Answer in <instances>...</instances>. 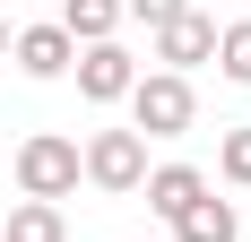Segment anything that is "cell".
<instances>
[{
	"mask_svg": "<svg viewBox=\"0 0 251 242\" xmlns=\"http://www.w3.org/2000/svg\"><path fill=\"white\" fill-rule=\"evenodd\" d=\"M156 61H165L174 78H191L200 61H217V18H208V9H182V18H165V26H156Z\"/></svg>",
	"mask_w": 251,
	"mask_h": 242,
	"instance_id": "cell-4",
	"label": "cell"
},
{
	"mask_svg": "<svg viewBox=\"0 0 251 242\" xmlns=\"http://www.w3.org/2000/svg\"><path fill=\"white\" fill-rule=\"evenodd\" d=\"M139 191H148V208H156V217L174 225L191 199H208V173H200V165H148V182H139Z\"/></svg>",
	"mask_w": 251,
	"mask_h": 242,
	"instance_id": "cell-6",
	"label": "cell"
},
{
	"mask_svg": "<svg viewBox=\"0 0 251 242\" xmlns=\"http://www.w3.org/2000/svg\"><path fill=\"white\" fill-rule=\"evenodd\" d=\"M18 191H26V199H44V208H61V199L78 191V139L35 130V139L18 147Z\"/></svg>",
	"mask_w": 251,
	"mask_h": 242,
	"instance_id": "cell-2",
	"label": "cell"
},
{
	"mask_svg": "<svg viewBox=\"0 0 251 242\" xmlns=\"http://www.w3.org/2000/svg\"><path fill=\"white\" fill-rule=\"evenodd\" d=\"M61 35H70V44H113V35H122V0H61Z\"/></svg>",
	"mask_w": 251,
	"mask_h": 242,
	"instance_id": "cell-8",
	"label": "cell"
},
{
	"mask_svg": "<svg viewBox=\"0 0 251 242\" xmlns=\"http://www.w3.org/2000/svg\"><path fill=\"white\" fill-rule=\"evenodd\" d=\"M0 242H70V225H61V208H44V199H18L9 225H0Z\"/></svg>",
	"mask_w": 251,
	"mask_h": 242,
	"instance_id": "cell-10",
	"label": "cell"
},
{
	"mask_svg": "<svg viewBox=\"0 0 251 242\" xmlns=\"http://www.w3.org/2000/svg\"><path fill=\"white\" fill-rule=\"evenodd\" d=\"M0 52H9V26H0Z\"/></svg>",
	"mask_w": 251,
	"mask_h": 242,
	"instance_id": "cell-14",
	"label": "cell"
},
{
	"mask_svg": "<svg viewBox=\"0 0 251 242\" xmlns=\"http://www.w3.org/2000/svg\"><path fill=\"white\" fill-rule=\"evenodd\" d=\"M243 234V217H234V199H191L174 217V242H234Z\"/></svg>",
	"mask_w": 251,
	"mask_h": 242,
	"instance_id": "cell-9",
	"label": "cell"
},
{
	"mask_svg": "<svg viewBox=\"0 0 251 242\" xmlns=\"http://www.w3.org/2000/svg\"><path fill=\"white\" fill-rule=\"evenodd\" d=\"M217 70H226L234 87H251V18H234V26H217Z\"/></svg>",
	"mask_w": 251,
	"mask_h": 242,
	"instance_id": "cell-11",
	"label": "cell"
},
{
	"mask_svg": "<svg viewBox=\"0 0 251 242\" xmlns=\"http://www.w3.org/2000/svg\"><path fill=\"white\" fill-rule=\"evenodd\" d=\"M78 173H87L96 191L130 199L139 182H148V139H139V130H96V139L78 147Z\"/></svg>",
	"mask_w": 251,
	"mask_h": 242,
	"instance_id": "cell-3",
	"label": "cell"
},
{
	"mask_svg": "<svg viewBox=\"0 0 251 242\" xmlns=\"http://www.w3.org/2000/svg\"><path fill=\"white\" fill-rule=\"evenodd\" d=\"M217 173L251 191V130H226V147H217Z\"/></svg>",
	"mask_w": 251,
	"mask_h": 242,
	"instance_id": "cell-12",
	"label": "cell"
},
{
	"mask_svg": "<svg viewBox=\"0 0 251 242\" xmlns=\"http://www.w3.org/2000/svg\"><path fill=\"white\" fill-rule=\"evenodd\" d=\"M191 121H200V96H191V78L148 70L139 87H130V130H139V139H182Z\"/></svg>",
	"mask_w": 251,
	"mask_h": 242,
	"instance_id": "cell-1",
	"label": "cell"
},
{
	"mask_svg": "<svg viewBox=\"0 0 251 242\" xmlns=\"http://www.w3.org/2000/svg\"><path fill=\"white\" fill-rule=\"evenodd\" d=\"M70 70H78V96H87V104H122L130 87H139V61H130L122 44H78Z\"/></svg>",
	"mask_w": 251,
	"mask_h": 242,
	"instance_id": "cell-5",
	"label": "cell"
},
{
	"mask_svg": "<svg viewBox=\"0 0 251 242\" xmlns=\"http://www.w3.org/2000/svg\"><path fill=\"white\" fill-rule=\"evenodd\" d=\"M9 52H18V70H26V78H70V61H78V44L61 35V26H26Z\"/></svg>",
	"mask_w": 251,
	"mask_h": 242,
	"instance_id": "cell-7",
	"label": "cell"
},
{
	"mask_svg": "<svg viewBox=\"0 0 251 242\" xmlns=\"http://www.w3.org/2000/svg\"><path fill=\"white\" fill-rule=\"evenodd\" d=\"M191 0H122V18H148V26H165V18H182Z\"/></svg>",
	"mask_w": 251,
	"mask_h": 242,
	"instance_id": "cell-13",
	"label": "cell"
}]
</instances>
